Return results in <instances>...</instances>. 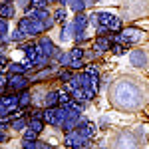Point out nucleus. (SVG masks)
I'll return each mask as SVG.
<instances>
[{"label": "nucleus", "instance_id": "f257e3e1", "mask_svg": "<svg viewBox=\"0 0 149 149\" xmlns=\"http://www.w3.org/2000/svg\"><path fill=\"white\" fill-rule=\"evenodd\" d=\"M109 100L117 109L135 111L143 105V93L133 78H121L109 88Z\"/></svg>", "mask_w": 149, "mask_h": 149}, {"label": "nucleus", "instance_id": "f03ea898", "mask_svg": "<svg viewBox=\"0 0 149 149\" xmlns=\"http://www.w3.org/2000/svg\"><path fill=\"white\" fill-rule=\"evenodd\" d=\"M137 137L129 131H119L115 135L113 143L109 145V149H137Z\"/></svg>", "mask_w": 149, "mask_h": 149}, {"label": "nucleus", "instance_id": "7ed1b4c3", "mask_svg": "<svg viewBox=\"0 0 149 149\" xmlns=\"http://www.w3.org/2000/svg\"><path fill=\"white\" fill-rule=\"evenodd\" d=\"M28 84H30V80H26L24 74H10L8 81H6V88L12 90V92H22V90L28 88Z\"/></svg>", "mask_w": 149, "mask_h": 149}, {"label": "nucleus", "instance_id": "20e7f679", "mask_svg": "<svg viewBox=\"0 0 149 149\" xmlns=\"http://www.w3.org/2000/svg\"><path fill=\"white\" fill-rule=\"evenodd\" d=\"M78 133L86 139H92L93 135H95V125H93L92 121H86V119H84V121L78 123Z\"/></svg>", "mask_w": 149, "mask_h": 149}, {"label": "nucleus", "instance_id": "39448f33", "mask_svg": "<svg viewBox=\"0 0 149 149\" xmlns=\"http://www.w3.org/2000/svg\"><path fill=\"white\" fill-rule=\"evenodd\" d=\"M38 50H40V56H46V58H52L56 54V48H54V44H52L48 38H42V40H40Z\"/></svg>", "mask_w": 149, "mask_h": 149}, {"label": "nucleus", "instance_id": "423d86ee", "mask_svg": "<svg viewBox=\"0 0 149 149\" xmlns=\"http://www.w3.org/2000/svg\"><path fill=\"white\" fill-rule=\"evenodd\" d=\"M24 56H26V62H30V64H34L38 56H40V50H38V44H28V46H24Z\"/></svg>", "mask_w": 149, "mask_h": 149}, {"label": "nucleus", "instance_id": "0eeeda50", "mask_svg": "<svg viewBox=\"0 0 149 149\" xmlns=\"http://www.w3.org/2000/svg\"><path fill=\"white\" fill-rule=\"evenodd\" d=\"M129 62H131V66H135V68H143L145 62H147V58H145V54H143L141 50H133V52L129 54Z\"/></svg>", "mask_w": 149, "mask_h": 149}, {"label": "nucleus", "instance_id": "6e6552de", "mask_svg": "<svg viewBox=\"0 0 149 149\" xmlns=\"http://www.w3.org/2000/svg\"><path fill=\"white\" fill-rule=\"evenodd\" d=\"M30 102H32V95H30L28 90H22V92L18 93V107L20 109H26L30 105Z\"/></svg>", "mask_w": 149, "mask_h": 149}, {"label": "nucleus", "instance_id": "1a4fd4ad", "mask_svg": "<svg viewBox=\"0 0 149 149\" xmlns=\"http://www.w3.org/2000/svg\"><path fill=\"white\" fill-rule=\"evenodd\" d=\"M93 48H97L100 52H105V50H111V40L105 38V36H100L95 42H93Z\"/></svg>", "mask_w": 149, "mask_h": 149}, {"label": "nucleus", "instance_id": "9d476101", "mask_svg": "<svg viewBox=\"0 0 149 149\" xmlns=\"http://www.w3.org/2000/svg\"><path fill=\"white\" fill-rule=\"evenodd\" d=\"M12 16H14V6H12L10 2H2V4H0V18L8 20Z\"/></svg>", "mask_w": 149, "mask_h": 149}, {"label": "nucleus", "instance_id": "9b49d317", "mask_svg": "<svg viewBox=\"0 0 149 149\" xmlns=\"http://www.w3.org/2000/svg\"><path fill=\"white\" fill-rule=\"evenodd\" d=\"M86 26H88V16L84 12H78L74 18V30H84Z\"/></svg>", "mask_w": 149, "mask_h": 149}, {"label": "nucleus", "instance_id": "f8f14e48", "mask_svg": "<svg viewBox=\"0 0 149 149\" xmlns=\"http://www.w3.org/2000/svg\"><path fill=\"white\" fill-rule=\"evenodd\" d=\"M44 125H46L44 119H36V117H32V119L28 121V127H30L32 131H36V133H42V131H44Z\"/></svg>", "mask_w": 149, "mask_h": 149}, {"label": "nucleus", "instance_id": "ddd939ff", "mask_svg": "<svg viewBox=\"0 0 149 149\" xmlns=\"http://www.w3.org/2000/svg\"><path fill=\"white\" fill-rule=\"evenodd\" d=\"M58 95H60V92H50V93H46L44 103H46L48 107H56V105H58Z\"/></svg>", "mask_w": 149, "mask_h": 149}, {"label": "nucleus", "instance_id": "4468645a", "mask_svg": "<svg viewBox=\"0 0 149 149\" xmlns=\"http://www.w3.org/2000/svg\"><path fill=\"white\" fill-rule=\"evenodd\" d=\"M68 4L76 14H78V12H84V8H86V2H84V0H70Z\"/></svg>", "mask_w": 149, "mask_h": 149}, {"label": "nucleus", "instance_id": "2eb2a0df", "mask_svg": "<svg viewBox=\"0 0 149 149\" xmlns=\"http://www.w3.org/2000/svg\"><path fill=\"white\" fill-rule=\"evenodd\" d=\"M74 30V24H66L64 28H62V34H60V38H62V42H66V40H70V32Z\"/></svg>", "mask_w": 149, "mask_h": 149}, {"label": "nucleus", "instance_id": "dca6fc26", "mask_svg": "<svg viewBox=\"0 0 149 149\" xmlns=\"http://www.w3.org/2000/svg\"><path fill=\"white\" fill-rule=\"evenodd\" d=\"M26 125H28V123H26V119H20V117L12 121V129H16V131H22Z\"/></svg>", "mask_w": 149, "mask_h": 149}, {"label": "nucleus", "instance_id": "f3484780", "mask_svg": "<svg viewBox=\"0 0 149 149\" xmlns=\"http://www.w3.org/2000/svg\"><path fill=\"white\" fill-rule=\"evenodd\" d=\"M66 10L64 8H60V10H56V14H54V22H66Z\"/></svg>", "mask_w": 149, "mask_h": 149}, {"label": "nucleus", "instance_id": "a211bd4d", "mask_svg": "<svg viewBox=\"0 0 149 149\" xmlns=\"http://www.w3.org/2000/svg\"><path fill=\"white\" fill-rule=\"evenodd\" d=\"M22 143H24V149H38L40 147V141H36V139H32V141L30 139H24Z\"/></svg>", "mask_w": 149, "mask_h": 149}, {"label": "nucleus", "instance_id": "6ab92c4d", "mask_svg": "<svg viewBox=\"0 0 149 149\" xmlns=\"http://www.w3.org/2000/svg\"><path fill=\"white\" fill-rule=\"evenodd\" d=\"M6 30H8V24H6L4 18H0V42L6 38Z\"/></svg>", "mask_w": 149, "mask_h": 149}, {"label": "nucleus", "instance_id": "aec40b11", "mask_svg": "<svg viewBox=\"0 0 149 149\" xmlns=\"http://www.w3.org/2000/svg\"><path fill=\"white\" fill-rule=\"evenodd\" d=\"M111 52L119 56V54H125V52H127V48L123 46V44H113V46H111Z\"/></svg>", "mask_w": 149, "mask_h": 149}, {"label": "nucleus", "instance_id": "412c9836", "mask_svg": "<svg viewBox=\"0 0 149 149\" xmlns=\"http://www.w3.org/2000/svg\"><path fill=\"white\" fill-rule=\"evenodd\" d=\"M32 2V8H46L48 0H30Z\"/></svg>", "mask_w": 149, "mask_h": 149}, {"label": "nucleus", "instance_id": "4be33fe9", "mask_svg": "<svg viewBox=\"0 0 149 149\" xmlns=\"http://www.w3.org/2000/svg\"><path fill=\"white\" fill-rule=\"evenodd\" d=\"M22 38H24V34L20 32V30H14V32L10 34V40H12V42H20Z\"/></svg>", "mask_w": 149, "mask_h": 149}, {"label": "nucleus", "instance_id": "5701e85b", "mask_svg": "<svg viewBox=\"0 0 149 149\" xmlns=\"http://www.w3.org/2000/svg\"><path fill=\"white\" fill-rule=\"evenodd\" d=\"M60 80L64 81V84H66V81H70V80H72V72H68V70L60 72Z\"/></svg>", "mask_w": 149, "mask_h": 149}, {"label": "nucleus", "instance_id": "b1692460", "mask_svg": "<svg viewBox=\"0 0 149 149\" xmlns=\"http://www.w3.org/2000/svg\"><path fill=\"white\" fill-rule=\"evenodd\" d=\"M36 137H38V133H36V131H32L30 127L24 131V139H30V141H32V139H36Z\"/></svg>", "mask_w": 149, "mask_h": 149}, {"label": "nucleus", "instance_id": "393cba45", "mask_svg": "<svg viewBox=\"0 0 149 149\" xmlns=\"http://www.w3.org/2000/svg\"><path fill=\"white\" fill-rule=\"evenodd\" d=\"M60 64L62 66H70V54H60Z\"/></svg>", "mask_w": 149, "mask_h": 149}, {"label": "nucleus", "instance_id": "a878e982", "mask_svg": "<svg viewBox=\"0 0 149 149\" xmlns=\"http://www.w3.org/2000/svg\"><path fill=\"white\" fill-rule=\"evenodd\" d=\"M4 66H8V58H6V56H2V54H0V70L4 68Z\"/></svg>", "mask_w": 149, "mask_h": 149}, {"label": "nucleus", "instance_id": "bb28decb", "mask_svg": "<svg viewBox=\"0 0 149 149\" xmlns=\"http://www.w3.org/2000/svg\"><path fill=\"white\" fill-rule=\"evenodd\" d=\"M38 149H54V147H52V145H48V143H40V147H38Z\"/></svg>", "mask_w": 149, "mask_h": 149}, {"label": "nucleus", "instance_id": "cd10ccee", "mask_svg": "<svg viewBox=\"0 0 149 149\" xmlns=\"http://www.w3.org/2000/svg\"><path fill=\"white\" fill-rule=\"evenodd\" d=\"M50 2H54V0H48V4H50Z\"/></svg>", "mask_w": 149, "mask_h": 149}]
</instances>
